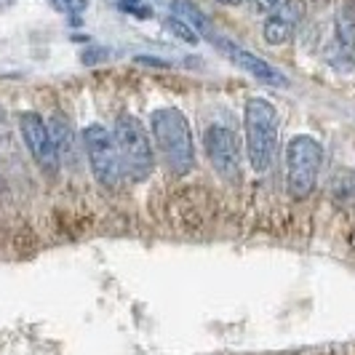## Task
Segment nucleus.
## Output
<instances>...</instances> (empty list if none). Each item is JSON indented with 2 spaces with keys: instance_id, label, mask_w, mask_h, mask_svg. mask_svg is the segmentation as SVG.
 Returning <instances> with one entry per match:
<instances>
[{
  "instance_id": "1",
  "label": "nucleus",
  "mask_w": 355,
  "mask_h": 355,
  "mask_svg": "<svg viewBox=\"0 0 355 355\" xmlns=\"http://www.w3.org/2000/svg\"><path fill=\"white\" fill-rule=\"evenodd\" d=\"M150 137L158 150L163 166L174 174L184 177L196 168V139L187 115L179 107H158L150 115Z\"/></svg>"
},
{
  "instance_id": "2",
  "label": "nucleus",
  "mask_w": 355,
  "mask_h": 355,
  "mask_svg": "<svg viewBox=\"0 0 355 355\" xmlns=\"http://www.w3.org/2000/svg\"><path fill=\"white\" fill-rule=\"evenodd\" d=\"M278 131H281V121H278L275 105L262 96H251L243 107V150H246L249 166L257 174H265L275 158Z\"/></svg>"
},
{
  "instance_id": "3",
  "label": "nucleus",
  "mask_w": 355,
  "mask_h": 355,
  "mask_svg": "<svg viewBox=\"0 0 355 355\" xmlns=\"http://www.w3.org/2000/svg\"><path fill=\"white\" fill-rule=\"evenodd\" d=\"M112 139L118 147V158H121V168L131 182H147L155 171V147H153V137L147 134L144 123L131 115V112H121L115 118V128H112Z\"/></svg>"
},
{
  "instance_id": "4",
  "label": "nucleus",
  "mask_w": 355,
  "mask_h": 355,
  "mask_svg": "<svg viewBox=\"0 0 355 355\" xmlns=\"http://www.w3.org/2000/svg\"><path fill=\"white\" fill-rule=\"evenodd\" d=\"M323 147L310 134H297L286 147V190L294 200H307L318 187Z\"/></svg>"
},
{
  "instance_id": "5",
  "label": "nucleus",
  "mask_w": 355,
  "mask_h": 355,
  "mask_svg": "<svg viewBox=\"0 0 355 355\" xmlns=\"http://www.w3.org/2000/svg\"><path fill=\"white\" fill-rule=\"evenodd\" d=\"M80 142H83V150H86L94 179L107 190H115L121 177H123V168H121V158H118V147H115V139H112V131L107 125L91 123L80 131Z\"/></svg>"
},
{
  "instance_id": "6",
  "label": "nucleus",
  "mask_w": 355,
  "mask_h": 355,
  "mask_svg": "<svg viewBox=\"0 0 355 355\" xmlns=\"http://www.w3.org/2000/svg\"><path fill=\"white\" fill-rule=\"evenodd\" d=\"M203 144H206V155H209L214 171L227 182H238L241 166H243V147H241L238 134L227 125L214 123L206 128Z\"/></svg>"
},
{
  "instance_id": "7",
  "label": "nucleus",
  "mask_w": 355,
  "mask_h": 355,
  "mask_svg": "<svg viewBox=\"0 0 355 355\" xmlns=\"http://www.w3.org/2000/svg\"><path fill=\"white\" fill-rule=\"evenodd\" d=\"M19 131H21V139L27 144L30 155L40 163V168L43 171H56L59 168V153L51 142L46 121L37 112H19Z\"/></svg>"
},
{
  "instance_id": "8",
  "label": "nucleus",
  "mask_w": 355,
  "mask_h": 355,
  "mask_svg": "<svg viewBox=\"0 0 355 355\" xmlns=\"http://www.w3.org/2000/svg\"><path fill=\"white\" fill-rule=\"evenodd\" d=\"M219 49L227 53V59H230L232 64H238L241 70H246L251 78H257V80H262L267 86H275V89H284L288 86V80H286V75L278 67H272L270 62H265L262 56H257L254 51L249 49H241V46H235V43H219Z\"/></svg>"
},
{
  "instance_id": "9",
  "label": "nucleus",
  "mask_w": 355,
  "mask_h": 355,
  "mask_svg": "<svg viewBox=\"0 0 355 355\" xmlns=\"http://www.w3.org/2000/svg\"><path fill=\"white\" fill-rule=\"evenodd\" d=\"M302 21V6L297 0H286L281 8H275L272 14H267L265 24H262V37L267 46H284L288 43L297 27Z\"/></svg>"
},
{
  "instance_id": "10",
  "label": "nucleus",
  "mask_w": 355,
  "mask_h": 355,
  "mask_svg": "<svg viewBox=\"0 0 355 355\" xmlns=\"http://www.w3.org/2000/svg\"><path fill=\"white\" fill-rule=\"evenodd\" d=\"M46 125H49L53 147H56V153H59V160H72L78 142H75V134H72L70 123H67L64 118H56V115H53Z\"/></svg>"
},
{
  "instance_id": "11",
  "label": "nucleus",
  "mask_w": 355,
  "mask_h": 355,
  "mask_svg": "<svg viewBox=\"0 0 355 355\" xmlns=\"http://www.w3.org/2000/svg\"><path fill=\"white\" fill-rule=\"evenodd\" d=\"M171 6H174V17H179L182 21H187V24L196 30L198 35H209V37L214 35L209 19L203 17V11L198 8L193 0H174Z\"/></svg>"
},
{
  "instance_id": "12",
  "label": "nucleus",
  "mask_w": 355,
  "mask_h": 355,
  "mask_svg": "<svg viewBox=\"0 0 355 355\" xmlns=\"http://www.w3.org/2000/svg\"><path fill=\"white\" fill-rule=\"evenodd\" d=\"M163 24H166V30H168L171 35L179 37V40H184V43H190V46H196L198 40H200V35H198L196 30H193L187 21H182L179 17H174V14H171V17H166Z\"/></svg>"
},
{
  "instance_id": "13",
  "label": "nucleus",
  "mask_w": 355,
  "mask_h": 355,
  "mask_svg": "<svg viewBox=\"0 0 355 355\" xmlns=\"http://www.w3.org/2000/svg\"><path fill=\"white\" fill-rule=\"evenodd\" d=\"M56 11L67 14V17H80L89 8V0H49Z\"/></svg>"
},
{
  "instance_id": "14",
  "label": "nucleus",
  "mask_w": 355,
  "mask_h": 355,
  "mask_svg": "<svg viewBox=\"0 0 355 355\" xmlns=\"http://www.w3.org/2000/svg\"><path fill=\"white\" fill-rule=\"evenodd\" d=\"M254 3V8L259 11V14H272L275 8H281L286 0H251Z\"/></svg>"
},
{
  "instance_id": "15",
  "label": "nucleus",
  "mask_w": 355,
  "mask_h": 355,
  "mask_svg": "<svg viewBox=\"0 0 355 355\" xmlns=\"http://www.w3.org/2000/svg\"><path fill=\"white\" fill-rule=\"evenodd\" d=\"M105 56H107L105 49H91V51L83 53V62H86V64H96V62H102Z\"/></svg>"
},
{
  "instance_id": "16",
  "label": "nucleus",
  "mask_w": 355,
  "mask_h": 355,
  "mask_svg": "<svg viewBox=\"0 0 355 355\" xmlns=\"http://www.w3.org/2000/svg\"><path fill=\"white\" fill-rule=\"evenodd\" d=\"M219 6H243L246 0H216Z\"/></svg>"
},
{
  "instance_id": "17",
  "label": "nucleus",
  "mask_w": 355,
  "mask_h": 355,
  "mask_svg": "<svg viewBox=\"0 0 355 355\" xmlns=\"http://www.w3.org/2000/svg\"><path fill=\"white\" fill-rule=\"evenodd\" d=\"M353 64H355V51H353Z\"/></svg>"
}]
</instances>
